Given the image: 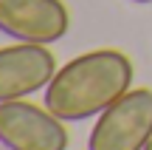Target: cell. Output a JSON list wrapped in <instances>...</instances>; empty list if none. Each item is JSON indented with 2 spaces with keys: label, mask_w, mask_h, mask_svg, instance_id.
<instances>
[{
  "label": "cell",
  "mask_w": 152,
  "mask_h": 150,
  "mask_svg": "<svg viewBox=\"0 0 152 150\" xmlns=\"http://www.w3.org/2000/svg\"><path fill=\"white\" fill-rule=\"evenodd\" d=\"M132 85V62L115 48H96L56 68L45 108L62 122H85L107 111Z\"/></svg>",
  "instance_id": "6da1fadb"
},
{
  "label": "cell",
  "mask_w": 152,
  "mask_h": 150,
  "mask_svg": "<svg viewBox=\"0 0 152 150\" xmlns=\"http://www.w3.org/2000/svg\"><path fill=\"white\" fill-rule=\"evenodd\" d=\"M152 139V91L135 88L96 116L87 150H144Z\"/></svg>",
  "instance_id": "7a4b0ae2"
},
{
  "label": "cell",
  "mask_w": 152,
  "mask_h": 150,
  "mask_svg": "<svg viewBox=\"0 0 152 150\" xmlns=\"http://www.w3.org/2000/svg\"><path fill=\"white\" fill-rule=\"evenodd\" d=\"M0 145L9 150H68V130L59 116L34 102H0Z\"/></svg>",
  "instance_id": "3957f363"
},
{
  "label": "cell",
  "mask_w": 152,
  "mask_h": 150,
  "mask_svg": "<svg viewBox=\"0 0 152 150\" xmlns=\"http://www.w3.org/2000/svg\"><path fill=\"white\" fill-rule=\"evenodd\" d=\"M68 26L62 0H0V31L20 43L51 45L68 34Z\"/></svg>",
  "instance_id": "277c9868"
},
{
  "label": "cell",
  "mask_w": 152,
  "mask_h": 150,
  "mask_svg": "<svg viewBox=\"0 0 152 150\" xmlns=\"http://www.w3.org/2000/svg\"><path fill=\"white\" fill-rule=\"evenodd\" d=\"M56 74V60L39 43H20L0 48V102L23 99L48 88Z\"/></svg>",
  "instance_id": "5b68a950"
},
{
  "label": "cell",
  "mask_w": 152,
  "mask_h": 150,
  "mask_svg": "<svg viewBox=\"0 0 152 150\" xmlns=\"http://www.w3.org/2000/svg\"><path fill=\"white\" fill-rule=\"evenodd\" d=\"M130 3H152V0H130Z\"/></svg>",
  "instance_id": "8992f818"
},
{
  "label": "cell",
  "mask_w": 152,
  "mask_h": 150,
  "mask_svg": "<svg viewBox=\"0 0 152 150\" xmlns=\"http://www.w3.org/2000/svg\"><path fill=\"white\" fill-rule=\"evenodd\" d=\"M144 150H152V139H149V145H147V147H144Z\"/></svg>",
  "instance_id": "52a82bcc"
}]
</instances>
